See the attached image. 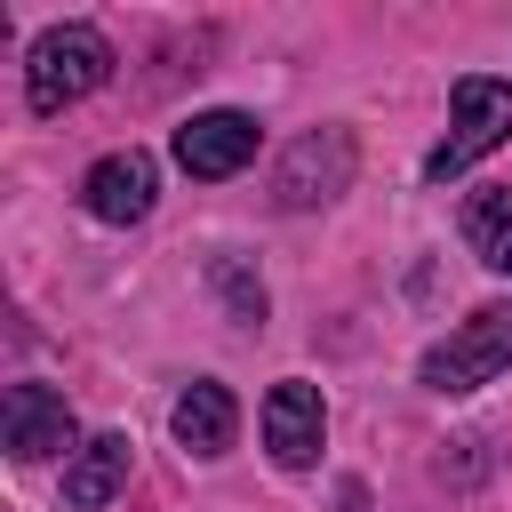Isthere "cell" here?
I'll return each mask as SVG.
<instances>
[{
    "instance_id": "obj_5",
    "label": "cell",
    "mask_w": 512,
    "mask_h": 512,
    "mask_svg": "<svg viewBox=\"0 0 512 512\" xmlns=\"http://www.w3.org/2000/svg\"><path fill=\"white\" fill-rule=\"evenodd\" d=\"M256 144H264V128H256V112H232V104H216V112H192L184 128H176V168L184 176H200V184H224V176H240L248 160H256Z\"/></svg>"
},
{
    "instance_id": "obj_6",
    "label": "cell",
    "mask_w": 512,
    "mask_h": 512,
    "mask_svg": "<svg viewBox=\"0 0 512 512\" xmlns=\"http://www.w3.org/2000/svg\"><path fill=\"white\" fill-rule=\"evenodd\" d=\"M152 200H160V160H152L144 144L104 152V160L80 176V208H88L96 224H144Z\"/></svg>"
},
{
    "instance_id": "obj_3",
    "label": "cell",
    "mask_w": 512,
    "mask_h": 512,
    "mask_svg": "<svg viewBox=\"0 0 512 512\" xmlns=\"http://www.w3.org/2000/svg\"><path fill=\"white\" fill-rule=\"evenodd\" d=\"M504 136H512V80L464 72V80L448 88V136L432 144V160H424V184H448V176H464V168H472V160H488Z\"/></svg>"
},
{
    "instance_id": "obj_12",
    "label": "cell",
    "mask_w": 512,
    "mask_h": 512,
    "mask_svg": "<svg viewBox=\"0 0 512 512\" xmlns=\"http://www.w3.org/2000/svg\"><path fill=\"white\" fill-rule=\"evenodd\" d=\"M216 280H224V296H232V320H264V288H248V280H240V264H224Z\"/></svg>"
},
{
    "instance_id": "obj_2",
    "label": "cell",
    "mask_w": 512,
    "mask_h": 512,
    "mask_svg": "<svg viewBox=\"0 0 512 512\" xmlns=\"http://www.w3.org/2000/svg\"><path fill=\"white\" fill-rule=\"evenodd\" d=\"M504 368H512V304H480V312H464V320L416 360V384L440 392V400H456V392L496 384Z\"/></svg>"
},
{
    "instance_id": "obj_1",
    "label": "cell",
    "mask_w": 512,
    "mask_h": 512,
    "mask_svg": "<svg viewBox=\"0 0 512 512\" xmlns=\"http://www.w3.org/2000/svg\"><path fill=\"white\" fill-rule=\"evenodd\" d=\"M104 80H112V40L96 24H48L32 40V56H24V104L40 120L80 104V96H96Z\"/></svg>"
},
{
    "instance_id": "obj_4",
    "label": "cell",
    "mask_w": 512,
    "mask_h": 512,
    "mask_svg": "<svg viewBox=\"0 0 512 512\" xmlns=\"http://www.w3.org/2000/svg\"><path fill=\"white\" fill-rule=\"evenodd\" d=\"M0 440H8V456L16 464H40V456H80L88 440H80V424H72V400L64 392H48V384H8V400H0Z\"/></svg>"
},
{
    "instance_id": "obj_10",
    "label": "cell",
    "mask_w": 512,
    "mask_h": 512,
    "mask_svg": "<svg viewBox=\"0 0 512 512\" xmlns=\"http://www.w3.org/2000/svg\"><path fill=\"white\" fill-rule=\"evenodd\" d=\"M128 488V432H96L72 464H64V504L72 512H104Z\"/></svg>"
},
{
    "instance_id": "obj_8",
    "label": "cell",
    "mask_w": 512,
    "mask_h": 512,
    "mask_svg": "<svg viewBox=\"0 0 512 512\" xmlns=\"http://www.w3.org/2000/svg\"><path fill=\"white\" fill-rule=\"evenodd\" d=\"M320 440H328L320 384H304V376L272 384L264 392V448H272V464L280 472H304V464H320Z\"/></svg>"
},
{
    "instance_id": "obj_7",
    "label": "cell",
    "mask_w": 512,
    "mask_h": 512,
    "mask_svg": "<svg viewBox=\"0 0 512 512\" xmlns=\"http://www.w3.org/2000/svg\"><path fill=\"white\" fill-rule=\"evenodd\" d=\"M352 136L344 128H320V136H296L288 152H280V176H272V192H280V208H320V200H336L344 184H352Z\"/></svg>"
},
{
    "instance_id": "obj_11",
    "label": "cell",
    "mask_w": 512,
    "mask_h": 512,
    "mask_svg": "<svg viewBox=\"0 0 512 512\" xmlns=\"http://www.w3.org/2000/svg\"><path fill=\"white\" fill-rule=\"evenodd\" d=\"M464 240H472V256L488 272H512V184L464 200Z\"/></svg>"
},
{
    "instance_id": "obj_9",
    "label": "cell",
    "mask_w": 512,
    "mask_h": 512,
    "mask_svg": "<svg viewBox=\"0 0 512 512\" xmlns=\"http://www.w3.org/2000/svg\"><path fill=\"white\" fill-rule=\"evenodd\" d=\"M168 424H176V440H184V456H200V464H216L232 440H240V400L216 384V376H192L184 392H176V408H168Z\"/></svg>"
}]
</instances>
